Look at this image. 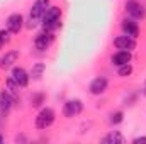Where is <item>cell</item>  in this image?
I'll return each mask as SVG.
<instances>
[{
    "label": "cell",
    "mask_w": 146,
    "mask_h": 144,
    "mask_svg": "<svg viewBox=\"0 0 146 144\" xmlns=\"http://www.w3.org/2000/svg\"><path fill=\"white\" fill-rule=\"evenodd\" d=\"M60 19H61V10L60 7H48L44 15H42V26L44 31H53L56 27H60Z\"/></svg>",
    "instance_id": "1"
},
{
    "label": "cell",
    "mask_w": 146,
    "mask_h": 144,
    "mask_svg": "<svg viewBox=\"0 0 146 144\" xmlns=\"http://www.w3.org/2000/svg\"><path fill=\"white\" fill-rule=\"evenodd\" d=\"M54 122V110L49 107L42 108L36 117V127L37 129H48Z\"/></svg>",
    "instance_id": "2"
},
{
    "label": "cell",
    "mask_w": 146,
    "mask_h": 144,
    "mask_svg": "<svg viewBox=\"0 0 146 144\" xmlns=\"http://www.w3.org/2000/svg\"><path fill=\"white\" fill-rule=\"evenodd\" d=\"M48 7H49V0H36L34 2V5L31 9V26L33 27L42 19V15H44Z\"/></svg>",
    "instance_id": "3"
},
{
    "label": "cell",
    "mask_w": 146,
    "mask_h": 144,
    "mask_svg": "<svg viewBox=\"0 0 146 144\" xmlns=\"http://www.w3.org/2000/svg\"><path fill=\"white\" fill-rule=\"evenodd\" d=\"M126 10H127V14H129L133 19H143L146 15L145 7H143L139 2H136V0H129V2L126 3Z\"/></svg>",
    "instance_id": "4"
},
{
    "label": "cell",
    "mask_w": 146,
    "mask_h": 144,
    "mask_svg": "<svg viewBox=\"0 0 146 144\" xmlns=\"http://www.w3.org/2000/svg\"><path fill=\"white\" fill-rule=\"evenodd\" d=\"M83 104L80 100H68L65 105H63V115L65 117H75L82 112Z\"/></svg>",
    "instance_id": "5"
},
{
    "label": "cell",
    "mask_w": 146,
    "mask_h": 144,
    "mask_svg": "<svg viewBox=\"0 0 146 144\" xmlns=\"http://www.w3.org/2000/svg\"><path fill=\"white\" fill-rule=\"evenodd\" d=\"M51 42H53V34H51V31H44V32L37 34L36 41H34V44H36V48L39 51H46V49L51 46Z\"/></svg>",
    "instance_id": "6"
},
{
    "label": "cell",
    "mask_w": 146,
    "mask_h": 144,
    "mask_svg": "<svg viewBox=\"0 0 146 144\" xmlns=\"http://www.w3.org/2000/svg\"><path fill=\"white\" fill-rule=\"evenodd\" d=\"M114 46L117 49H127V51H133L136 48V41L134 37L131 36H119L114 39Z\"/></svg>",
    "instance_id": "7"
},
{
    "label": "cell",
    "mask_w": 146,
    "mask_h": 144,
    "mask_svg": "<svg viewBox=\"0 0 146 144\" xmlns=\"http://www.w3.org/2000/svg\"><path fill=\"white\" fill-rule=\"evenodd\" d=\"M22 29V15L21 14H12L7 19V31L12 34H17Z\"/></svg>",
    "instance_id": "8"
},
{
    "label": "cell",
    "mask_w": 146,
    "mask_h": 144,
    "mask_svg": "<svg viewBox=\"0 0 146 144\" xmlns=\"http://www.w3.org/2000/svg\"><path fill=\"white\" fill-rule=\"evenodd\" d=\"M106 88H107V78H104V76H99V78L92 80V83H90V87H88L90 93H94V95L104 93Z\"/></svg>",
    "instance_id": "9"
},
{
    "label": "cell",
    "mask_w": 146,
    "mask_h": 144,
    "mask_svg": "<svg viewBox=\"0 0 146 144\" xmlns=\"http://www.w3.org/2000/svg\"><path fill=\"white\" fill-rule=\"evenodd\" d=\"M122 31H124L126 36H131V37H136L139 34V27L134 22V19H124L122 20Z\"/></svg>",
    "instance_id": "10"
},
{
    "label": "cell",
    "mask_w": 146,
    "mask_h": 144,
    "mask_svg": "<svg viewBox=\"0 0 146 144\" xmlns=\"http://www.w3.org/2000/svg\"><path fill=\"white\" fill-rule=\"evenodd\" d=\"M112 63H114L115 66H122V65H126V63H131V53H129L127 49L117 51V53L112 56Z\"/></svg>",
    "instance_id": "11"
},
{
    "label": "cell",
    "mask_w": 146,
    "mask_h": 144,
    "mask_svg": "<svg viewBox=\"0 0 146 144\" xmlns=\"http://www.w3.org/2000/svg\"><path fill=\"white\" fill-rule=\"evenodd\" d=\"M12 80H14L19 87H26V85L29 83V76H27V73L24 71L22 68H14V70H12Z\"/></svg>",
    "instance_id": "12"
},
{
    "label": "cell",
    "mask_w": 146,
    "mask_h": 144,
    "mask_svg": "<svg viewBox=\"0 0 146 144\" xmlns=\"http://www.w3.org/2000/svg\"><path fill=\"white\" fill-rule=\"evenodd\" d=\"M17 58H19V53H17V51H9L5 56L0 58V68H3V70L10 68V66L17 61Z\"/></svg>",
    "instance_id": "13"
},
{
    "label": "cell",
    "mask_w": 146,
    "mask_h": 144,
    "mask_svg": "<svg viewBox=\"0 0 146 144\" xmlns=\"http://www.w3.org/2000/svg\"><path fill=\"white\" fill-rule=\"evenodd\" d=\"M12 104H14V97L9 95L7 92H2L0 93V110L3 114H7L10 110V107H12Z\"/></svg>",
    "instance_id": "14"
},
{
    "label": "cell",
    "mask_w": 146,
    "mask_h": 144,
    "mask_svg": "<svg viewBox=\"0 0 146 144\" xmlns=\"http://www.w3.org/2000/svg\"><path fill=\"white\" fill-rule=\"evenodd\" d=\"M102 143H106V144H124L126 143V137L121 134V132H110V134H107L104 139H102Z\"/></svg>",
    "instance_id": "15"
},
{
    "label": "cell",
    "mask_w": 146,
    "mask_h": 144,
    "mask_svg": "<svg viewBox=\"0 0 146 144\" xmlns=\"http://www.w3.org/2000/svg\"><path fill=\"white\" fill-rule=\"evenodd\" d=\"M44 70H46V65H44V63H36V65L33 66V70H31V76H33L34 80H39V78L42 76Z\"/></svg>",
    "instance_id": "16"
},
{
    "label": "cell",
    "mask_w": 146,
    "mask_h": 144,
    "mask_svg": "<svg viewBox=\"0 0 146 144\" xmlns=\"http://www.w3.org/2000/svg\"><path fill=\"white\" fill-rule=\"evenodd\" d=\"M5 92H7L9 95H12L14 98H17V97H19V85L10 78V80L7 81V90H5Z\"/></svg>",
    "instance_id": "17"
},
{
    "label": "cell",
    "mask_w": 146,
    "mask_h": 144,
    "mask_svg": "<svg viewBox=\"0 0 146 144\" xmlns=\"http://www.w3.org/2000/svg\"><path fill=\"white\" fill-rule=\"evenodd\" d=\"M119 76H129L131 73H133V66L129 65V63H126V65H122V66H119Z\"/></svg>",
    "instance_id": "18"
},
{
    "label": "cell",
    "mask_w": 146,
    "mask_h": 144,
    "mask_svg": "<svg viewBox=\"0 0 146 144\" xmlns=\"http://www.w3.org/2000/svg\"><path fill=\"white\" fill-rule=\"evenodd\" d=\"M110 122H112V124L122 122V112H114V114L110 115Z\"/></svg>",
    "instance_id": "19"
},
{
    "label": "cell",
    "mask_w": 146,
    "mask_h": 144,
    "mask_svg": "<svg viewBox=\"0 0 146 144\" xmlns=\"http://www.w3.org/2000/svg\"><path fill=\"white\" fill-rule=\"evenodd\" d=\"M42 100H44V95H34L33 97V107H39L41 104H42Z\"/></svg>",
    "instance_id": "20"
},
{
    "label": "cell",
    "mask_w": 146,
    "mask_h": 144,
    "mask_svg": "<svg viewBox=\"0 0 146 144\" xmlns=\"http://www.w3.org/2000/svg\"><path fill=\"white\" fill-rule=\"evenodd\" d=\"M9 34H10V32H9V31H0V41H2V42H3V44H5V42H9V41H10V37H9Z\"/></svg>",
    "instance_id": "21"
},
{
    "label": "cell",
    "mask_w": 146,
    "mask_h": 144,
    "mask_svg": "<svg viewBox=\"0 0 146 144\" xmlns=\"http://www.w3.org/2000/svg\"><path fill=\"white\" fill-rule=\"evenodd\" d=\"M134 144H139V143H146V137H136L134 141H133Z\"/></svg>",
    "instance_id": "22"
},
{
    "label": "cell",
    "mask_w": 146,
    "mask_h": 144,
    "mask_svg": "<svg viewBox=\"0 0 146 144\" xmlns=\"http://www.w3.org/2000/svg\"><path fill=\"white\" fill-rule=\"evenodd\" d=\"M3 143V137H2V136H0V144Z\"/></svg>",
    "instance_id": "23"
},
{
    "label": "cell",
    "mask_w": 146,
    "mask_h": 144,
    "mask_svg": "<svg viewBox=\"0 0 146 144\" xmlns=\"http://www.w3.org/2000/svg\"><path fill=\"white\" fill-rule=\"evenodd\" d=\"M145 95H146V83H145Z\"/></svg>",
    "instance_id": "24"
},
{
    "label": "cell",
    "mask_w": 146,
    "mask_h": 144,
    "mask_svg": "<svg viewBox=\"0 0 146 144\" xmlns=\"http://www.w3.org/2000/svg\"><path fill=\"white\" fill-rule=\"evenodd\" d=\"M2 44H3V42H2V41H0V48H2Z\"/></svg>",
    "instance_id": "25"
}]
</instances>
